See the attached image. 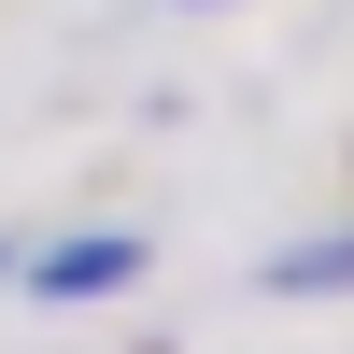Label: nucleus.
<instances>
[{
    "label": "nucleus",
    "instance_id": "f03ea898",
    "mask_svg": "<svg viewBox=\"0 0 354 354\" xmlns=\"http://www.w3.org/2000/svg\"><path fill=\"white\" fill-rule=\"evenodd\" d=\"M270 298H354V227L340 241H283L270 255Z\"/></svg>",
    "mask_w": 354,
    "mask_h": 354
},
{
    "label": "nucleus",
    "instance_id": "20e7f679",
    "mask_svg": "<svg viewBox=\"0 0 354 354\" xmlns=\"http://www.w3.org/2000/svg\"><path fill=\"white\" fill-rule=\"evenodd\" d=\"M185 15H213V0H185Z\"/></svg>",
    "mask_w": 354,
    "mask_h": 354
},
{
    "label": "nucleus",
    "instance_id": "f257e3e1",
    "mask_svg": "<svg viewBox=\"0 0 354 354\" xmlns=\"http://www.w3.org/2000/svg\"><path fill=\"white\" fill-rule=\"evenodd\" d=\"M28 270V298H57V312H85V298H128L142 283V241L128 227H71V241H43V255H15Z\"/></svg>",
    "mask_w": 354,
    "mask_h": 354
},
{
    "label": "nucleus",
    "instance_id": "7ed1b4c3",
    "mask_svg": "<svg viewBox=\"0 0 354 354\" xmlns=\"http://www.w3.org/2000/svg\"><path fill=\"white\" fill-rule=\"evenodd\" d=\"M0 270H15V241H0Z\"/></svg>",
    "mask_w": 354,
    "mask_h": 354
}]
</instances>
